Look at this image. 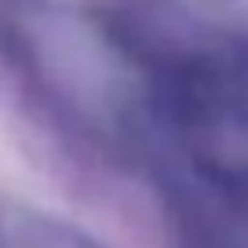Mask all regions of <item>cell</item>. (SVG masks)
I'll return each instance as SVG.
<instances>
[{
	"mask_svg": "<svg viewBox=\"0 0 248 248\" xmlns=\"http://www.w3.org/2000/svg\"><path fill=\"white\" fill-rule=\"evenodd\" d=\"M0 248H102V245L55 216L30 208H8L0 212Z\"/></svg>",
	"mask_w": 248,
	"mask_h": 248,
	"instance_id": "cell-1",
	"label": "cell"
}]
</instances>
